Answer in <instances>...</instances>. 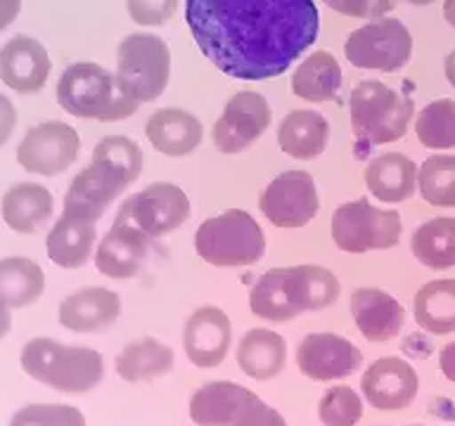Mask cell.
<instances>
[{
	"mask_svg": "<svg viewBox=\"0 0 455 426\" xmlns=\"http://www.w3.org/2000/svg\"><path fill=\"white\" fill-rule=\"evenodd\" d=\"M57 102L76 119L124 121L133 116L140 105L119 88L116 74L95 62L69 64L57 81Z\"/></svg>",
	"mask_w": 455,
	"mask_h": 426,
	"instance_id": "5",
	"label": "cell"
},
{
	"mask_svg": "<svg viewBox=\"0 0 455 426\" xmlns=\"http://www.w3.org/2000/svg\"><path fill=\"white\" fill-rule=\"evenodd\" d=\"M339 294V277L332 270L301 263L263 272L249 291V311L266 322H290L301 312L325 311Z\"/></svg>",
	"mask_w": 455,
	"mask_h": 426,
	"instance_id": "3",
	"label": "cell"
},
{
	"mask_svg": "<svg viewBox=\"0 0 455 426\" xmlns=\"http://www.w3.org/2000/svg\"><path fill=\"white\" fill-rule=\"evenodd\" d=\"M126 10L138 27H164L176 14L178 0H126Z\"/></svg>",
	"mask_w": 455,
	"mask_h": 426,
	"instance_id": "38",
	"label": "cell"
},
{
	"mask_svg": "<svg viewBox=\"0 0 455 426\" xmlns=\"http://www.w3.org/2000/svg\"><path fill=\"white\" fill-rule=\"evenodd\" d=\"M259 209L275 227L299 230L318 216V185L306 170H284L266 185Z\"/></svg>",
	"mask_w": 455,
	"mask_h": 426,
	"instance_id": "12",
	"label": "cell"
},
{
	"mask_svg": "<svg viewBox=\"0 0 455 426\" xmlns=\"http://www.w3.org/2000/svg\"><path fill=\"white\" fill-rule=\"evenodd\" d=\"M330 121L315 109H291L277 126V145L299 162H313L327 149Z\"/></svg>",
	"mask_w": 455,
	"mask_h": 426,
	"instance_id": "26",
	"label": "cell"
},
{
	"mask_svg": "<svg viewBox=\"0 0 455 426\" xmlns=\"http://www.w3.org/2000/svg\"><path fill=\"white\" fill-rule=\"evenodd\" d=\"M78 152L81 138L76 128L62 121H45L28 128L17 147V162L28 173L55 178L76 163Z\"/></svg>",
	"mask_w": 455,
	"mask_h": 426,
	"instance_id": "14",
	"label": "cell"
},
{
	"mask_svg": "<svg viewBox=\"0 0 455 426\" xmlns=\"http://www.w3.org/2000/svg\"><path fill=\"white\" fill-rule=\"evenodd\" d=\"M233 346V325L223 308L202 305L192 312L183 329L188 360L199 369L219 367Z\"/></svg>",
	"mask_w": 455,
	"mask_h": 426,
	"instance_id": "17",
	"label": "cell"
},
{
	"mask_svg": "<svg viewBox=\"0 0 455 426\" xmlns=\"http://www.w3.org/2000/svg\"><path fill=\"white\" fill-rule=\"evenodd\" d=\"M318 417L323 426H355L363 419V393L344 383L327 389L318 403Z\"/></svg>",
	"mask_w": 455,
	"mask_h": 426,
	"instance_id": "36",
	"label": "cell"
},
{
	"mask_svg": "<svg viewBox=\"0 0 455 426\" xmlns=\"http://www.w3.org/2000/svg\"><path fill=\"white\" fill-rule=\"evenodd\" d=\"M443 20L455 28V0H443Z\"/></svg>",
	"mask_w": 455,
	"mask_h": 426,
	"instance_id": "46",
	"label": "cell"
},
{
	"mask_svg": "<svg viewBox=\"0 0 455 426\" xmlns=\"http://www.w3.org/2000/svg\"><path fill=\"white\" fill-rule=\"evenodd\" d=\"M419 376L411 362L398 355H384L370 365L361 376V393L370 407L382 412H398L415 403Z\"/></svg>",
	"mask_w": 455,
	"mask_h": 426,
	"instance_id": "16",
	"label": "cell"
},
{
	"mask_svg": "<svg viewBox=\"0 0 455 426\" xmlns=\"http://www.w3.org/2000/svg\"><path fill=\"white\" fill-rule=\"evenodd\" d=\"M273 109L268 99L256 91H240L228 99L223 114L212 128L213 147L220 154H242L270 128Z\"/></svg>",
	"mask_w": 455,
	"mask_h": 426,
	"instance_id": "13",
	"label": "cell"
},
{
	"mask_svg": "<svg viewBox=\"0 0 455 426\" xmlns=\"http://www.w3.org/2000/svg\"><path fill=\"white\" fill-rule=\"evenodd\" d=\"M341 78L344 74L337 57L327 50H313L311 55L297 64L290 85L297 98L311 105H320V102H332L339 95Z\"/></svg>",
	"mask_w": 455,
	"mask_h": 426,
	"instance_id": "29",
	"label": "cell"
},
{
	"mask_svg": "<svg viewBox=\"0 0 455 426\" xmlns=\"http://www.w3.org/2000/svg\"><path fill=\"white\" fill-rule=\"evenodd\" d=\"M237 365L249 379L270 382L287 365V341L273 329L254 327L237 343Z\"/></svg>",
	"mask_w": 455,
	"mask_h": 426,
	"instance_id": "27",
	"label": "cell"
},
{
	"mask_svg": "<svg viewBox=\"0 0 455 426\" xmlns=\"http://www.w3.org/2000/svg\"><path fill=\"white\" fill-rule=\"evenodd\" d=\"M176 362L173 348L162 343V341L145 336V339L131 341L124 346L114 360V369L119 379L128 383L155 382L159 376L169 375Z\"/></svg>",
	"mask_w": 455,
	"mask_h": 426,
	"instance_id": "30",
	"label": "cell"
},
{
	"mask_svg": "<svg viewBox=\"0 0 455 426\" xmlns=\"http://www.w3.org/2000/svg\"><path fill=\"white\" fill-rule=\"evenodd\" d=\"M334 247L344 254L387 251L401 241L403 220L394 209H379L368 197L341 204L330 223Z\"/></svg>",
	"mask_w": 455,
	"mask_h": 426,
	"instance_id": "9",
	"label": "cell"
},
{
	"mask_svg": "<svg viewBox=\"0 0 455 426\" xmlns=\"http://www.w3.org/2000/svg\"><path fill=\"white\" fill-rule=\"evenodd\" d=\"M3 220L20 234H36L52 216L55 199L38 183H17L3 197Z\"/></svg>",
	"mask_w": 455,
	"mask_h": 426,
	"instance_id": "28",
	"label": "cell"
},
{
	"mask_svg": "<svg viewBox=\"0 0 455 426\" xmlns=\"http://www.w3.org/2000/svg\"><path fill=\"white\" fill-rule=\"evenodd\" d=\"M21 10V0H0V31H5Z\"/></svg>",
	"mask_w": 455,
	"mask_h": 426,
	"instance_id": "43",
	"label": "cell"
},
{
	"mask_svg": "<svg viewBox=\"0 0 455 426\" xmlns=\"http://www.w3.org/2000/svg\"><path fill=\"white\" fill-rule=\"evenodd\" d=\"M149 145L164 156L180 159L192 154L204 140L202 121L180 106H162L148 119L145 126Z\"/></svg>",
	"mask_w": 455,
	"mask_h": 426,
	"instance_id": "22",
	"label": "cell"
},
{
	"mask_svg": "<svg viewBox=\"0 0 455 426\" xmlns=\"http://www.w3.org/2000/svg\"><path fill=\"white\" fill-rule=\"evenodd\" d=\"M121 296L107 287H85L60 304V325L76 334L107 332L121 318Z\"/></svg>",
	"mask_w": 455,
	"mask_h": 426,
	"instance_id": "20",
	"label": "cell"
},
{
	"mask_svg": "<svg viewBox=\"0 0 455 426\" xmlns=\"http://www.w3.org/2000/svg\"><path fill=\"white\" fill-rule=\"evenodd\" d=\"M254 390L235 382H209L190 398V419L197 426H230L256 400Z\"/></svg>",
	"mask_w": 455,
	"mask_h": 426,
	"instance_id": "24",
	"label": "cell"
},
{
	"mask_svg": "<svg viewBox=\"0 0 455 426\" xmlns=\"http://www.w3.org/2000/svg\"><path fill=\"white\" fill-rule=\"evenodd\" d=\"M230 426H287V422L275 407H270L268 403H263L261 398H256L254 403L249 405Z\"/></svg>",
	"mask_w": 455,
	"mask_h": 426,
	"instance_id": "40",
	"label": "cell"
},
{
	"mask_svg": "<svg viewBox=\"0 0 455 426\" xmlns=\"http://www.w3.org/2000/svg\"><path fill=\"white\" fill-rule=\"evenodd\" d=\"M45 289V272L36 261L10 256L0 261V298L10 308H24L38 301Z\"/></svg>",
	"mask_w": 455,
	"mask_h": 426,
	"instance_id": "33",
	"label": "cell"
},
{
	"mask_svg": "<svg viewBox=\"0 0 455 426\" xmlns=\"http://www.w3.org/2000/svg\"><path fill=\"white\" fill-rule=\"evenodd\" d=\"M145 159L140 145L126 135H107L92 149L91 163L71 180L64 211L100 220L105 211L140 178Z\"/></svg>",
	"mask_w": 455,
	"mask_h": 426,
	"instance_id": "2",
	"label": "cell"
},
{
	"mask_svg": "<svg viewBox=\"0 0 455 426\" xmlns=\"http://www.w3.org/2000/svg\"><path fill=\"white\" fill-rule=\"evenodd\" d=\"M149 247H152V240H148L128 220L116 216L112 227L95 247V254H92L95 268L100 275L109 277V280H133L142 272Z\"/></svg>",
	"mask_w": 455,
	"mask_h": 426,
	"instance_id": "18",
	"label": "cell"
},
{
	"mask_svg": "<svg viewBox=\"0 0 455 426\" xmlns=\"http://www.w3.org/2000/svg\"><path fill=\"white\" fill-rule=\"evenodd\" d=\"M348 116L355 138V154L398 142L415 116V102L382 81H361L348 98Z\"/></svg>",
	"mask_w": 455,
	"mask_h": 426,
	"instance_id": "4",
	"label": "cell"
},
{
	"mask_svg": "<svg viewBox=\"0 0 455 426\" xmlns=\"http://www.w3.org/2000/svg\"><path fill=\"white\" fill-rule=\"evenodd\" d=\"M401 3H408V5H415V7H425V5H432L434 0H401Z\"/></svg>",
	"mask_w": 455,
	"mask_h": 426,
	"instance_id": "47",
	"label": "cell"
},
{
	"mask_svg": "<svg viewBox=\"0 0 455 426\" xmlns=\"http://www.w3.org/2000/svg\"><path fill=\"white\" fill-rule=\"evenodd\" d=\"M411 251L429 270L455 268V218L441 216L422 223L412 233Z\"/></svg>",
	"mask_w": 455,
	"mask_h": 426,
	"instance_id": "32",
	"label": "cell"
},
{
	"mask_svg": "<svg viewBox=\"0 0 455 426\" xmlns=\"http://www.w3.org/2000/svg\"><path fill=\"white\" fill-rule=\"evenodd\" d=\"M98 241V220L85 218L81 213L62 211L52 230L48 233L45 248L50 261L64 270H78L95 254Z\"/></svg>",
	"mask_w": 455,
	"mask_h": 426,
	"instance_id": "23",
	"label": "cell"
},
{
	"mask_svg": "<svg viewBox=\"0 0 455 426\" xmlns=\"http://www.w3.org/2000/svg\"><path fill=\"white\" fill-rule=\"evenodd\" d=\"M323 3H325V5L330 7V10H334V12H337V7H339L341 0H323Z\"/></svg>",
	"mask_w": 455,
	"mask_h": 426,
	"instance_id": "48",
	"label": "cell"
},
{
	"mask_svg": "<svg viewBox=\"0 0 455 426\" xmlns=\"http://www.w3.org/2000/svg\"><path fill=\"white\" fill-rule=\"evenodd\" d=\"M439 367L448 382L455 383V341L446 343V346L439 351Z\"/></svg>",
	"mask_w": 455,
	"mask_h": 426,
	"instance_id": "42",
	"label": "cell"
},
{
	"mask_svg": "<svg viewBox=\"0 0 455 426\" xmlns=\"http://www.w3.org/2000/svg\"><path fill=\"white\" fill-rule=\"evenodd\" d=\"M365 187L382 204H401L418 192V163L405 154L387 152L370 159L363 170Z\"/></svg>",
	"mask_w": 455,
	"mask_h": 426,
	"instance_id": "25",
	"label": "cell"
},
{
	"mask_svg": "<svg viewBox=\"0 0 455 426\" xmlns=\"http://www.w3.org/2000/svg\"><path fill=\"white\" fill-rule=\"evenodd\" d=\"M415 135L427 149H455V99L441 98L422 106L415 116Z\"/></svg>",
	"mask_w": 455,
	"mask_h": 426,
	"instance_id": "34",
	"label": "cell"
},
{
	"mask_svg": "<svg viewBox=\"0 0 455 426\" xmlns=\"http://www.w3.org/2000/svg\"><path fill=\"white\" fill-rule=\"evenodd\" d=\"M418 192L429 206H455V154H434L418 169Z\"/></svg>",
	"mask_w": 455,
	"mask_h": 426,
	"instance_id": "35",
	"label": "cell"
},
{
	"mask_svg": "<svg viewBox=\"0 0 455 426\" xmlns=\"http://www.w3.org/2000/svg\"><path fill=\"white\" fill-rule=\"evenodd\" d=\"M297 367L313 382L347 379L363 367V353L354 341L341 334L313 332L306 334L299 343Z\"/></svg>",
	"mask_w": 455,
	"mask_h": 426,
	"instance_id": "15",
	"label": "cell"
},
{
	"mask_svg": "<svg viewBox=\"0 0 455 426\" xmlns=\"http://www.w3.org/2000/svg\"><path fill=\"white\" fill-rule=\"evenodd\" d=\"M10 426H85V417L74 405H27L14 412Z\"/></svg>",
	"mask_w": 455,
	"mask_h": 426,
	"instance_id": "37",
	"label": "cell"
},
{
	"mask_svg": "<svg viewBox=\"0 0 455 426\" xmlns=\"http://www.w3.org/2000/svg\"><path fill=\"white\" fill-rule=\"evenodd\" d=\"M20 362L31 379L62 393H85L105 379V360L95 348L67 346L45 336L28 341Z\"/></svg>",
	"mask_w": 455,
	"mask_h": 426,
	"instance_id": "6",
	"label": "cell"
},
{
	"mask_svg": "<svg viewBox=\"0 0 455 426\" xmlns=\"http://www.w3.org/2000/svg\"><path fill=\"white\" fill-rule=\"evenodd\" d=\"M443 71H446L448 83H451L455 88V50H453V52H451V55L446 57V62H443Z\"/></svg>",
	"mask_w": 455,
	"mask_h": 426,
	"instance_id": "45",
	"label": "cell"
},
{
	"mask_svg": "<svg viewBox=\"0 0 455 426\" xmlns=\"http://www.w3.org/2000/svg\"><path fill=\"white\" fill-rule=\"evenodd\" d=\"M50 69L48 50L31 36H14L0 48V81L20 95L41 91Z\"/></svg>",
	"mask_w": 455,
	"mask_h": 426,
	"instance_id": "19",
	"label": "cell"
},
{
	"mask_svg": "<svg viewBox=\"0 0 455 426\" xmlns=\"http://www.w3.org/2000/svg\"><path fill=\"white\" fill-rule=\"evenodd\" d=\"M190 197L173 183H152L124 199L116 216L128 220L148 240H162L190 220Z\"/></svg>",
	"mask_w": 455,
	"mask_h": 426,
	"instance_id": "11",
	"label": "cell"
},
{
	"mask_svg": "<svg viewBox=\"0 0 455 426\" xmlns=\"http://www.w3.org/2000/svg\"><path fill=\"white\" fill-rule=\"evenodd\" d=\"M14 126H17V109L5 95H0V147L10 140Z\"/></svg>",
	"mask_w": 455,
	"mask_h": 426,
	"instance_id": "41",
	"label": "cell"
},
{
	"mask_svg": "<svg viewBox=\"0 0 455 426\" xmlns=\"http://www.w3.org/2000/svg\"><path fill=\"white\" fill-rule=\"evenodd\" d=\"M348 311L354 315L358 332L372 343L396 339L405 325V308L396 296L377 287H358L351 294Z\"/></svg>",
	"mask_w": 455,
	"mask_h": 426,
	"instance_id": "21",
	"label": "cell"
},
{
	"mask_svg": "<svg viewBox=\"0 0 455 426\" xmlns=\"http://www.w3.org/2000/svg\"><path fill=\"white\" fill-rule=\"evenodd\" d=\"M412 315L419 329L434 336L455 332V280H432L412 298Z\"/></svg>",
	"mask_w": 455,
	"mask_h": 426,
	"instance_id": "31",
	"label": "cell"
},
{
	"mask_svg": "<svg viewBox=\"0 0 455 426\" xmlns=\"http://www.w3.org/2000/svg\"><path fill=\"white\" fill-rule=\"evenodd\" d=\"M10 329H12V315H10V305L0 298V339L3 336H7L10 334Z\"/></svg>",
	"mask_w": 455,
	"mask_h": 426,
	"instance_id": "44",
	"label": "cell"
},
{
	"mask_svg": "<svg viewBox=\"0 0 455 426\" xmlns=\"http://www.w3.org/2000/svg\"><path fill=\"white\" fill-rule=\"evenodd\" d=\"M185 21L202 55L237 81L284 74L320 31L315 0H185Z\"/></svg>",
	"mask_w": 455,
	"mask_h": 426,
	"instance_id": "1",
	"label": "cell"
},
{
	"mask_svg": "<svg viewBox=\"0 0 455 426\" xmlns=\"http://www.w3.org/2000/svg\"><path fill=\"white\" fill-rule=\"evenodd\" d=\"M119 88L138 105L155 102L171 81V48L156 34L135 31L116 48Z\"/></svg>",
	"mask_w": 455,
	"mask_h": 426,
	"instance_id": "8",
	"label": "cell"
},
{
	"mask_svg": "<svg viewBox=\"0 0 455 426\" xmlns=\"http://www.w3.org/2000/svg\"><path fill=\"white\" fill-rule=\"evenodd\" d=\"M396 0H341L337 12L354 20H379L394 10Z\"/></svg>",
	"mask_w": 455,
	"mask_h": 426,
	"instance_id": "39",
	"label": "cell"
},
{
	"mask_svg": "<svg viewBox=\"0 0 455 426\" xmlns=\"http://www.w3.org/2000/svg\"><path fill=\"white\" fill-rule=\"evenodd\" d=\"M195 251L213 268H247L266 254V234L251 213L228 209L197 227Z\"/></svg>",
	"mask_w": 455,
	"mask_h": 426,
	"instance_id": "7",
	"label": "cell"
},
{
	"mask_svg": "<svg viewBox=\"0 0 455 426\" xmlns=\"http://www.w3.org/2000/svg\"><path fill=\"white\" fill-rule=\"evenodd\" d=\"M344 57L355 69L391 74L411 62L412 36L403 21L387 14L354 28L344 41Z\"/></svg>",
	"mask_w": 455,
	"mask_h": 426,
	"instance_id": "10",
	"label": "cell"
}]
</instances>
